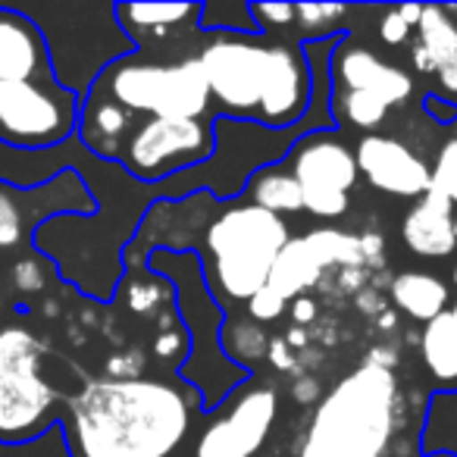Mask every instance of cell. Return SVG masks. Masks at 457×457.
Here are the masks:
<instances>
[{"label":"cell","mask_w":457,"mask_h":457,"mask_svg":"<svg viewBox=\"0 0 457 457\" xmlns=\"http://www.w3.org/2000/svg\"><path fill=\"white\" fill-rule=\"evenodd\" d=\"M420 361L436 392H457V323L442 313L420 332Z\"/></svg>","instance_id":"21"},{"label":"cell","mask_w":457,"mask_h":457,"mask_svg":"<svg viewBox=\"0 0 457 457\" xmlns=\"http://www.w3.org/2000/svg\"><path fill=\"white\" fill-rule=\"evenodd\" d=\"M242 195H245L242 201L254 204V207L267 210V213L279 216V220L295 216V213H304L301 188L282 160H267V163L257 166V170L248 176V182H245Z\"/></svg>","instance_id":"20"},{"label":"cell","mask_w":457,"mask_h":457,"mask_svg":"<svg viewBox=\"0 0 457 457\" xmlns=\"http://www.w3.org/2000/svg\"><path fill=\"white\" fill-rule=\"evenodd\" d=\"M295 176L304 201V213L313 220H342L351 210V191L361 182L354 147L336 129H311L288 145L282 160Z\"/></svg>","instance_id":"7"},{"label":"cell","mask_w":457,"mask_h":457,"mask_svg":"<svg viewBox=\"0 0 457 457\" xmlns=\"http://www.w3.org/2000/svg\"><path fill=\"white\" fill-rule=\"evenodd\" d=\"M348 13L342 4H295V29L307 35L311 41L336 38V22Z\"/></svg>","instance_id":"26"},{"label":"cell","mask_w":457,"mask_h":457,"mask_svg":"<svg viewBox=\"0 0 457 457\" xmlns=\"http://www.w3.org/2000/svg\"><path fill=\"white\" fill-rule=\"evenodd\" d=\"M413 70L438 72L457 66V22L445 7H423L420 22L413 29Z\"/></svg>","instance_id":"18"},{"label":"cell","mask_w":457,"mask_h":457,"mask_svg":"<svg viewBox=\"0 0 457 457\" xmlns=\"http://www.w3.org/2000/svg\"><path fill=\"white\" fill-rule=\"evenodd\" d=\"M82 95L63 82L0 79V141L20 151H45L70 141L79 129Z\"/></svg>","instance_id":"8"},{"label":"cell","mask_w":457,"mask_h":457,"mask_svg":"<svg viewBox=\"0 0 457 457\" xmlns=\"http://www.w3.org/2000/svg\"><path fill=\"white\" fill-rule=\"evenodd\" d=\"M426 113L432 116V120H438V122H454V116H457V104L451 101V97H445V95H426Z\"/></svg>","instance_id":"31"},{"label":"cell","mask_w":457,"mask_h":457,"mask_svg":"<svg viewBox=\"0 0 457 457\" xmlns=\"http://www.w3.org/2000/svg\"><path fill=\"white\" fill-rule=\"evenodd\" d=\"M448 313H451V317H454V323H457V298L451 301V311H448Z\"/></svg>","instance_id":"33"},{"label":"cell","mask_w":457,"mask_h":457,"mask_svg":"<svg viewBox=\"0 0 457 457\" xmlns=\"http://www.w3.org/2000/svg\"><path fill=\"white\" fill-rule=\"evenodd\" d=\"M45 345L26 326L0 329V445H26L60 423L66 398L38 373Z\"/></svg>","instance_id":"6"},{"label":"cell","mask_w":457,"mask_h":457,"mask_svg":"<svg viewBox=\"0 0 457 457\" xmlns=\"http://www.w3.org/2000/svg\"><path fill=\"white\" fill-rule=\"evenodd\" d=\"M0 79L4 82H57L41 26L20 10L0 7Z\"/></svg>","instance_id":"14"},{"label":"cell","mask_w":457,"mask_h":457,"mask_svg":"<svg viewBox=\"0 0 457 457\" xmlns=\"http://www.w3.org/2000/svg\"><path fill=\"white\" fill-rule=\"evenodd\" d=\"M326 70H329V88L363 91V95L379 97L388 107H401L413 95L411 72L395 66L392 60H382L367 45H357L351 38L338 41L336 51L329 54Z\"/></svg>","instance_id":"13"},{"label":"cell","mask_w":457,"mask_h":457,"mask_svg":"<svg viewBox=\"0 0 457 457\" xmlns=\"http://www.w3.org/2000/svg\"><path fill=\"white\" fill-rule=\"evenodd\" d=\"M251 20L261 35L286 32L295 29V4H251Z\"/></svg>","instance_id":"29"},{"label":"cell","mask_w":457,"mask_h":457,"mask_svg":"<svg viewBox=\"0 0 457 457\" xmlns=\"http://www.w3.org/2000/svg\"><path fill=\"white\" fill-rule=\"evenodd\" d=\"M286 307L288 304L279 295H273L270 288H261V292L245 304V311H248V320H254V323H276V320L286 313Z\"/></svg>","instance_id":"30"},{"label":"cell","mask_w":457,"mask_h":457,"mask_svg":"<svg viewBox=\"0 0 457 457\" xmlns=\"http://www.w3.org/2000/svg\"><path fill=\"white\" fill-rule=\"evenodd\" d=\"M220 348L226 351L228 361L248 373L251 357L261 361L267 354V336H263L254 320H226L220 332Z\"/></svg>","instance_id":"25"},{"label":"cell","mask_w":457,"mask_h":457,"mask_svg":"<svg viewBox=\"0 0 457 457\" xmlns=\"http://www.w3.org/2000/svg\"><path fill=\"white\" fill-rule=\"evenodd\" d=\"M51 195V185L45 188H26L16 191L0 185V248H13L20 245L22 238L35 228V222L41 220L45 213H57L54 207H45L41 197Z\"/></svg>","instance_id":"22"},{"label":"cell","mask_w":457,"mask_h":457,"mask_svg":"<svg viewBox=\"0 0 457 457\" xmlns=\"http://www.w3.org/2000/svg\"><path fill=\"white\" fill-rule=\"evenodd\" d=\"M279 420V392L248 379L213 407L185 457H257Z\"/></svg>","instance_id":"9"},{"label":"cell","mask_w":457,"mask_h":457,"mask_svg":"<svg viewBox=\"0 0 457 457\" xmlns=\"http://www.w3.org/2000/svg\"><path fill=\"white\" fill-rule=\"evenodd\" d=\"M420 454L457 457V392H436L429 398L420 429Z\"/></svg>","instance_id":"24"},{"label":"cell","mask_w":457,"mask_h":457,"mask_svg":"<svg viewBox=\"0 0 457 457\" xmlns=\"http://www.w3.org/2000/svg\"><path fill=\"white\" fill-rule=\"evenodd\" d=\"M420 457H454V454H420Z\"/></svg>","instance_id":"34"},{"label":"cell","mask_w":457,"mask_h":457,"mask_svg":"<svg viewBox=\"0 0 457 457\" xmlns=\"http://www.w3.org/2000/svg\"><path fill=\"white\" fill-rule=\"evenodd\" d=\"M401 242L411 254L426 261H445L457 251V222L454 204L436 188L411 204L401 220Z\"/></svg>","instance_id":"16"},{"label":"cell","mask_w":457,"mask_h":457,"mask_svg":"<svg viewBox=\"0 0 457 457\" xmlns=\"http://www.w3.org/2000/svg\"><path fill=\"white\" fill-rule=\"evenodd\" d=\"M326 107H329V116L336 126L354 129V132L363 135L379 132V126L392 113V107L382 104L379 97L363 95V91H342V88H329Z\"/></svg>","instance_id":"23"},{"label":"cell","mask_w":457,"mask_h":457,"mask_svg":"<svg viewBox=\"0 0 457 457\" xmlns=\"http://www.w3.org/2000/svg\"><path fill=\"white\" fill-rule=\"evenodd\" d=\"M213 154V120H141L116 163L138 182H166L207 163Z\"/></svg>","instance_id":"10"},{"label":"cell","mask_w":457,"mask_h":457,"mask_svg":"<svg viewBox=\"0 0 457 457\" xmlns=\"http://www.w3.org/2000/svg\"><path fill=\"white\" fill-rule=\"evenodd\" d=\"M438 195H445L457 210V135L448 138L442 147H438V157L432 163V185Z\"/></svg>","instance_id":"28"},{"label":"cell","mask_w":457,"mask_h":457,"mask_svg":"<svg viewBox=\"0 0 457 457\" xmlns=\"http://www.w3.org/2000/svg\"><path fill=\"white\" fill-rule=\"evenodd\" d=\"M354 160L363 182L382 195L417 201L432 185V166L426 163V157L395 135H361L354 145Z\"/></svg>","instance_id":"12"},{"label":"cell","mask_w":457,"mask_h":457,"mask_svg":"<svg viewBox=\"0 0 457 457\" xmlns=\"http://www.w3.org/2000/svg\"><path fill=\"white\" fill-rule=\"evenodd\" d=\"M357 263H363L361 238L342 228H313L304 236L288 238L270 273L267 288L279 295L286 304H292L307 288L317 286L326 267H357Z\"/></svg>","instance_id":"11"},{"label":"cell","mask_w":457,"mask_h":457,"mask_svg":"<svg viewBox=\"0 0 457 457\" xmlns=\"http://www.w3.org/2000/svg\"><path fill=\"white\" fill-rule=\"evenodd\" d=\"M420 10L417 4H407V7H392L382 13L379 20V38L386 41L388 47H404L407 41L413 38V29H417L420 22Z\"/></svg>","instance_id":"27"},{"label":"cell","mask_w":457,"mask_h":457,"mask_svg":"<svg viewBox=\"0 0 457 457\" xmlns=\"http://www.w3.org/2000/svg\"><path fill=\"white\" fill-rule=\"evenodd\" d=\"M388 301L413 323H432L451 311V288L442 276L426 270H404L388 286Z\"/></svg>","instance_id":"19"},{"label":"cell","mask_w":457,"mask_h":457,"mask_svg":"<svg viewBox=\"0 0 457 457\" xmlns=\"http://www.w3.org/2000/svg\"><path fill=\"white\" fill-rule=\"evenodd\" d=\"M454 286H457V267H454Z\"/></svg>","instance_id":"35"},{"label":"cell","mask_w":457,"mask_h":457,"mask_svg":"<svg viewBox=\"0 0 457 457\" xmlns=\"http://www.w3.org/2000/svg\"><path fill=\"white\" fill-rule=\"evenodd\" d=\"M201 411L185 379L113 376L66 398L60 426L70 457H185Z\"/></svg>","instance_id":"1"},{"label":"cell","mask_w":457,"mask_h":457,"mask_svg":"<svg viewBox=\"0 0 457 457\" xmlns=\"http://www.w3.org/2000/svg\"><path fill=\"white\" fill-rule=\"evenodd\" d=\"M195 57L207 79L213 120L286 132L313 110L317 66L304 41L207 32Z\"/></svg>","instance_id":"2"},{"label":"cell","mask_w":457,"mask_h":457,"mask_svg":"<svg viewBox=\"0 0 457 457\" xmlns=\"http://www.w3.org/2000/svg\"><path fill=\"white\" fill-rule=\"evenodd\" d=\"M404 417L395 367L367 357L317 401L295 457H392Z\"/></svg>","instance_id":"3"},{"label":"cell","mask_w":457,"mask_h":457,"mask_svg":"<svg viewBox=\"0 0 457 457\" xmlns=\"http://www.w3.org/2000/svg\"><path fill=\"white\" fill-rule=\"evenodd\" d=\"M138 116H132L129 110H122L120 104L107 101V97L85 91L82 107H79V138L91 154L107 160H120L122 147H126L129 135L138 126Z\"/></svg>","instance_id":"17"},{"label":"cell","mask_w":457,"mask_h":457,"mask_svg":"<svg viewBox=\"0 0 457 457\" xmlns=\"http://www.w3.org/2000/svg\"><path fill=\"white\" fill-rule=\"evenodd\" d=\"M88 91L120 104L138 120H213L197 57L160 60L138 51L120 54L97 72Z\"/></svg>","instance_id":"5"},{"label":"cell","mask_w":457,"mask_h":457,"mask_svg":"<svg viewBox=\"0 0 457 457\" xmlns=\"http://www.w3.org/2000/svg\"><path fill=\"white\" fill-rule=\"evenodd\" d=\"M286 220L254 207L248 201H228L207 222L204 245L197 251L210 295L220 307L248 304L261 288L288 245Z\"/></svg>","instance_id":"4"},{"label":"cell","mask_w":457,"mask_h":457,"mask_svg":"<svg viewBox=\"0 0 457 457\" xmlns=\"http://www.w3.org/2000/svg\"><path fill=\"white\" fill-rule=\"evenodd\" d=\"M313 317H317V304H313L311 298H304V295H301V298L292 301V320H295V323L307 326Z\"/></svg>","instance_id":"32"},{"label":"cell","mask_w":457,"mask_h":457,"mask_svg":"<svg viewBox=\"0 0 457 457\" xmlns=\"http://www.w3.org/2000/svg\"><path fill=\"white\" fill-rule=\"evenodd\" d=\"M201 10L204 4H113V20L138 54H154L188 29H201Z\"/></svg>","instance_id":"15"}]
</instances>
